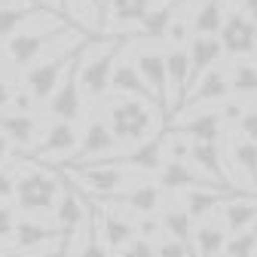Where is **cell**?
<instances>
[{
  "label": "cell",
  "instance_id": "836d02e7",
  "mask_svg": "<svg viewBox=\"0 0 257 257\" xmlns=\"http://www.w3.org/2000/svg\"><path fill=\"white\" fill-rule=\"evenodd\" d=\"M230 86L242 98L257 95V64H233L230 68Z\"/></svg>",
  "mask_w": 257,
  "mask_h": 257
},
{
  "label": "cell",
  "instance_id": "ab89813d",
  "mask_svg": "<svg viewBox=\"0 0 257 257\" xmlns=\"http://www.w3.org/2000/svg\"><path fill=\"white\" fill-rule=\"evenodd\" d=\"M16 211L10 205H0V239H10L16 233Z\"/></svg>",
  "mask_w": 257,
  "mask_h": 257
},
{
  "label": "cell",
  "instance_id": "2e32d148",
  "mask_svg": "<svg viewBox=\"0 0 257 257\" xmlns=\"http://www.w3.org/2000/svg\"><path fill=\"white\" fill-rule=\"evenodd\" d=\"M230 92H233V86H230V74H227V71H220V68H211V71H205V74L196 80V86L190 89L184 107L208 104V101H227V98H230ZM184 107H181V110H184Z\"/></svg>",
  "mask_w": 257,
  "mask_h": 257
},
{
  "label": "cell",
  "instance_id": "4dcf8cb0",
  "mask_svg": "<svg viewBox=\"0 0 257 257\" xmlns=\"http://www.w3.org/2000/svg\"><path fill=\"white\" fill-rule=\"evenodd\" d=\"M71 10H77V13H80L77 19H83V22H86V28L92 31V34H98V31L104 28V25H101V19H104V10H107V0H68L64 13H71Z\"/></svg>",
  "mask_w": 257,
  "mask_h": 257
},
{
  "label": "cell",
  "instance_id": "1f68e13d",
  "mask_svg": "<svg viewBox=\"0 0 257 257\" xmlns=\"http://www.w3.org/2000/svg\"><path fill=\"white\" fill-rule=\"evenodd\" d=\"M230 156H233L236 169H239V172H245L251 184H257V141H251V138L233 141Z\"/></svg>",
  "mask_w": 257,
  "mask_h": 257
},
{
  "label": "cell",
  "instance_id": "f546056e",
  "mask_svg": "<svg viewBox=\"0 0 257 257\" xmlns=\"http://www.w3.org/2000/svg\"><path fill=\"white\" fill-rule=\"evenodd\" d=\"M193 242H196L199 257H217L223 254V245H227V230L217 227V223H202Z\"/></svg>",
  "mask_w": 257,
  "mask_h": 257
},
{
  "label": "cell",
  "instance_id": "e575fe53",
  "mask_svg": "<svg viewBox=\"0 0 257 257\" xmlns=\"http://www.w3.org/2000/svg\"><path fill=\"white\" fill-rule=\"evenodd\" d=\"M156 254H159V257H193V251H190L184 242H178V239H172V236H166V233H163V239L156 242Z\"/></svg>",
  "mask_w": 257,
  "mask_h": 257
},
{
  "label": "cell",
  "instance_id": "ee69618b",
  "mask_svg": "<svg viewBox=\"0 0 257 257\" xmlns=\"http://www.w3.org/2000/svg\"><path fill=\"white\" fill-rule=\"evenodd\" d=\"M10 144H13V141H10L4 132H0V163H7V159L13 156V147H10Z\"/></svg>",
  "mask_w": 257,
  "mask_h": 257
},
{
  "label": "cell",
  "instance_id": "9c48e42d",
  "mask_svg": "<svg viewBox=\"0 0 257 257\" xmlns=\"http://www.w3.org/2000/svg\"><path fill=\"white\" fill-rule=\"evenodd\" d=\"M217 37L223 43V52L233 55V58L254 55L257 52V22H251L242 10L230 13L227 19H223V28H220Z\"/></svg>",
  "mask_w": 257,
  "mask_h": 257
},
{
  "label": "cell",
  "instance_id": "d4e9b609",
  "mask_svg": "<svg viewBox=\"0 0 257 257\" xmlns=\"http://www.w3.org/2000/svg\"><path fill=\"white\" fill-rule=\"evenodd\" d=\"M43 10V4H37V0H22V4H7V0H0V40H10L16 31L31 22L37 13Z\"/></svg>",
  "mask_w": 257,
  "mask_h": 257
},
{
  "label": "cell",
  "instance_id": "e0dca14e",
  "mask_svg": "<svg viewBox=\"0 0 257 257\" xmlns=\"http://www.w3.org/2000/svg\"><path fill=\"white\" fill-rule=\"evenodd\" d=\"M77 128H74V122H68V119H58L49 132H46V138L34 147V150H25L22 156L25 159H43V156H64V153H71L74 147H77Z\"/></svg>",
  "mask_w": 257,
  "mask_h": 257
},
{
  "label": "cell",
  "instance_id": "52a82bcc",
  "mask_svg": "<svg viewBox=\"0 0 257 257\" xmlns=\"http://www.w3.org/2000/svg\"><path fill=\"white\" fill-rule=\"evenodd\" d=\"M86 46H89V40H86V43L77 49V58H74V64L68 68L64 80L58 83V89L52 92V98H49V116H55V119H68V122H74V119H80V113H83L80 61H83V55H86Z\"/></svg>",
  "mask_w": 257,
  "mask_h": 257
},
{
  "label": "cell",
  "instance_id": "d6a6232c",
  "mask_svg": "<svg viewBox=\"0 0 257 257\" xmlns=\"http://www.w3.org/2000/svg\"><path fill=\"white\" fill-rule=\"evenodd\" d=\"M254 254H257V220L251 227L233 233L223 245V257H254Z\"/></svg>",
  "mask_w": 257,
  "mask_h": 257
},
{
  "label": "cell",
  "instance_id": "60d3db41",
  "mask_svg": "<svg viewBox=\"0 0 257 257\" xmlns=\"http://www.w3.org/2000/svg\"><path fill=\"white\" fill-rule=\"evenodd\" d=\"M34 104H37V98H34V95H31L28 89H25V92H19L16 98H13V107H16L19 113H31V110H34Z\"/></svg>",
  "mask_w": 257,
  "mask_h": 257
},
{
  "label": "cell",
  "instance_id": "277c9868",
  "mask_svg": "<svg viewBox=\"0 0 257 257\" xmlns=\"http://www.w3.org/2000/svg\"><path fill=\"white\" fill-rule=\"evenodd\" d=\"M153 101H144V98H119L107 107V122L113 128L116 141H144V135L150 132L153 125V110H150Z\"/></svg>",
  "mask_w": 257,
  "mask_h": 257
},
{
  "label": "cell",
  "instance_id": "681fc988",
  "mask_svg": "<svg viewBox=\"0 0 257 257\" xmlns=\"http://www.w3.org/2000/svg\"><path fill=\"white\" fill-rule=\"evenodd\" d=\"M37 4H40V0H37Z\"/></svg>",
  "mask_w": 257,
  "mask_h": 257
},
{
  "label": "cell",
  "instance_id": "4fadbf2b",
  "mask_svg": "<svg viewBox=\"0 0 257 257\" xmlns=\"http://www.w3.org/2000/svg\"><path fill=\"white\" fill-rule=\"evenodd\" d=\"M135 64H138L141 77L147 80V86H150L153 95H156L159 113L169 116V92H172V86H169V71H166V55H163V52H141Z\"/></svg>",
  "mask_w": 257,
  "mask_h": 257
},
{
  "label": "cell",
  "instance_id": "7dc6e473",
  "mask_svg": "<svg viewBox=\"0 0 257 257\" xmlns=\"http://www.w3.org/2000/svg\"><path fill=\"white\" fill-rule=\"evenodd\" d=\"M58 4H61V10H64V7H68V0H58Z\"/></svg>",
  "mask_w": 257,
  "mask_h": 257
},
{
  "label": "cell",
  "instance_id": "603a6c76",
  "mask_svg": "<svg viewBox=\"0 0 257 257\" xmlns=\"http://www.w3.org/2000/svg\"><path fill=\"white\" fill-rule=\"evenodd\" d=\"M58 239H61L58 227H46V223H34V220H19L16 233H13V242L22 251H37V248H46L49 242H58Z\"/></svg>",
  "mask_w": 257,
  "mask_h": 257
},
{
  "label": "cell",
  "instance_id": "b9f144b4",
  "mask_svg": "<svg viewBox=\"0 0 257 257\" xmlns=\"http://www.w3.org/2000/svg\"><path fill=\"white\" fill-rule=\"evenodd\" d=\"M16 196V181L0 169V202H7V199H13Z\"/></svg>",
  "mask_w": 257,
  "mask_h": 257
},
{
  "label": "cell",
  "instance_id": "5bb4252c",
  "mask_svg": "<svg viewBox=\"0 0 257 257\" xmlns=\"http://www.w3.org/2000/svg\"><path fill=\"white\" fill-rule=\"evenodd\" d=\"M227 55L223 52V43L217 34H193L190 37V89L196 86V80L211 71L214 64Z\"/></svg>",
  "mask_w": 257,
  "mask_h": 257
},
{
  "label": "cell",
  "instance_id": "9a60e30c",
  "mask_svg": "<svg viewBox=\"0 0 257 257\" xmlns=\"http://www.w3.org/2000/svg\"><path fill=\"white\" fill-rule=\"evenodd\" d=\"M104 163L125 166V169H135V172H159L163 163H166V135L141 141L135 150H128V153H122L116 159H104Z\"/></svg>",
  "mask_w": 257,
  "mask_h": 257
},
{
  "label": "cell",
  "instance_id": "bcb514c9",
  "mask_svg": "<svg viewBox=\"0 0 257 257\" xmlns=\"http://www.w3.org/2000/svg\"><path fill=\"white\" fill-rule=\"evenodd\" d=\"M0 257H55V254H31V251H22V248H16V251H7V254H0Z\"/></svg>",
  "mask_w": 257,
  "mask_h": 257
},
{
  "label": "cell",
  "instance_id": "ffe728a7",
  "mask_svg": "<svg viewBox=\"0 0 257 257\" xmlns=\"http://www.w3.org/2000/svg\"><path fill=\"white\" fill-rule=\"evenodd\" d=\"M156 184L163 190H181V187H208V178H202L196 172V166H190L187 159H178V156H169L163 169L156 172Z\"/></svg>",
  "mask_w": 257,
  "mask_h": 257
},
{
  "label": "cell",
  "instance_id": "7a4b0ae2",
  "mask_svg": "<svg viewBox=\"0 0 257 257\" xmlns=\"http://www.w3.org/2000/svg\"><path fill=\"white\" fill-rule=\"evenodd\" d=\"M68 34H74V28L61 16H55L49 25L31 28V31H16V34L7 40V55L19 71H28L34 61H40V55L52 46V40H64Z\"/></svg>",
  "mask_w": 257,
  "mask_h": 257
},
{
  "label": "cell",
  "instance_id": "c3c4849f",
  "mask_svg": "<svg viewBox=\"0 0 257 257\" xmlns=\"http://www.w3.org/2000/svg\"><path fill=\"white\" fill-rule=\"evenodd\" d=\"M156 4H166V0H156Z\"/></svg>",
  "mask_w": 257,
  "mask_h": 257
},
{
  "label": "cell",
  "instance_id": "ba28073f",
  "mask_svg": "<svg viewBox=\"0 0 257 257\" xmlns=\"http://www.w3.org/2000/svg\"><path fill=\"white\" fill-rule=\"evenodd\" d=\"M113 147H116V135H113L110 122L107 119H89L83 141H80V150L71 159H55L52 166L61 169V166H83L86 159H104L113 153Z\"/></svg>",
  "mask_w": 257,
  "mask_h": 257
},
{
  "label": "cell",
  "instance_id": "f35d334b",
  "mask_svg": "<svg viewBox=\"0 0 257 257\" xmlns=\"http://www.w3.org/2000/svg\"><path fill=\"white\" fill-rule=\"evenodd\" d=\"M239 132H242V138L257 141V107H251V110L242 113V119H239Z\"/></svg>",
  "mask_w": 257,
  "mask_h": 257
},
{
  "label": "cell",
  "instance_id": "83f0119b",
  "mask_svg": "<svg viewBox=\"0 0 257 257\" xmlns=\"http://www.w3.org/2000/svg\"><path fill=\"white\" fill-rule=\"evenodd\" d=\"M190 25H193V34H220V28H223L220 0H199Z\"/></svg>",
  "mask_w": 257,
  "mask_h": 257
},
{
  "label": "cell",
  "instance_id": "ac0fdd59",
  "mask_svg": "<svg viewBox=\"0 0 257 257\" xmlns=\"http://www.w3.org/2000/svg\"><path fill=\"white\" fill-rule=\"evenodd\" d=\"M166 71H169V86H172V107L181 110L187 95H190V49L175 46L166 52Z\"/></svg>",
  "mask_w": 257,
  "mask_h": 257
},
{
  "label": "cell",
  "instance_id": "d6986e66",
  "mask_svg": "<svg viewBox=\"0 0 257 257\" xmlns=\"http://www.w3.org/2000/svg\"><path fill=\"white\" fill-rule=\"evenodd\" d=\"M220 128H223L220 110H205V113H196L187 122L169 125V135H178V138H187V141H217Z\"/></svg>",
  "mask_w": 257,
  "mask_h": 257
},
{
  "label": "cell",
  "instance_id": "d590c367",
  "mask_svg": "<svg viewBox=\"0 0 257 257\" xmlns=\"http://www.w3.org/2000/svg\"><path fill=\"white\" fill-rule=\"evenodd\" d=\"M119 257H159V254H156V245H150V239L135 236L125 248H119Z\"/></svg>",
  "mask_w": 257,
  "mask_h": 257
},
{
  "label": "cell",
  "instance_id": "30bf717a",
  "mask_svg": "<svg viewBox=\"0 0 257 257\" xmlns=\"http://www.w3.org/2000/svg\"><path fill=\"white\" fill-rule=\"evenodd\" d=\"M98 202L119 205V208H128V211H135V214H156L159 205H163V187L141 181V184L128 187V190H116V193H110V196H98Z\"/></svg>",
  "mask_w": 257,
  "mask_h": 257
},
{
  "label": "cell",
  "instance_id": "74e56055",
  "mask_svg": "<svg viewBox=\"0 0 257 257\" xmlns=\"http://www.w3.org/2000/svg\"><path fill=\"white\" fill-rule=\"evenodd\" d=\"M138 236L144 239H153V236H163V217H156V214H141L138 220Z\"/></svg>",
  "mask_w": 257,
  "mask_h": 257
},
{
  "label": "cell",
  "instance_id": "7402d4cb",
  "mask_svg": "<svg viewBox=\"0 0 257 257\" xmlns=\"http://www.w3.org/2000/svg\"><path fill=\"white\" fill-rule=\"evenodd\" d=\"M190 163L196 166L205 178L211 181H220L223 187H230V178H227V169L220 163V150H217V141H190Z\"/></svg>",
  "mask_w": 257,
  "mask_h": 257
},
{
  "label": "cell",
  "instance_id": "6da1fadb",
  "mask_svg": "<svg viewBox=\"0 0 257 257\" xmlns=\"http://www.w3.org/2000/svg\"><path fill=\"white\" fill-rule=\"evenodd\" d=\"M122 40L128 37H104V40H89L86 55L80 61V89L86 98L98 101L113 83V68L119 61Z\"/></svg>",
  "mask_w": 257,
  "mask_h": 257
},
{
  "label": "cell",
  "instance_id": "8992f818",
  "mask_svg": "<svg viewBox=\"0 0 257 257\" xmlns=\"http://www.w3.org/2000/svg\"><path fill=\"white\" fill-rule=\"evenodd\" d=\"M61 175H49V172H25L16 181V202L25 211H43L52 208L61 196Z\"/></svg>",
  "mask_w": 257,
  "mask_h": 257
},
{
  "label": "cell",
  "instance_id": "f6af8a7d",
  "mask_svg": "<svg viewBox=\"0 0 257 257\" xmlns=\"http://www.w3.org/2000/svg\"><path fill=\"white\" fill-rule=\"evenodd\" d=\"M242 13H245L251 22H257V0H242Z\"/></svg>",
  "mask_w": 257,
  "mask_h": 257
},
{
  "label": "cell",
  "instance_id": "44dd1931",
  "mask_svg": "<svg viewBox=\"0 0 257 257\" xmlns=\"http://www.w3.org/2000/svg\"><path fill=\"white\" fill-rule=\"evenodd\" d=\"M110 89H116L119 95H132V98H144V101H153V104H156L153 89L147 86V80H144L141 71H138V64H132V61H116ZM156 110H159V107H156Z\"/></svg>",
  "mask_w": 257,
  "mask_h": 257
},
{
  "label": "cell",
  "instance_id": "5b68a950",
  "mask_svg": "<svg viewBox=\"0 0 257 257\" xmlns=\"http://www.w3.org/2000/svg\"><path fill=\"white\" fill-rule=\"evenodd\" d=\"M71 178L77 184V190H83L86 196H110V193L122 190L128 181H135L138 172L125 169V166H113V163H98V166H71Z\"/></svg>",
  "mask_w": 257,
  "mask_h": 257
},
{
  "label": "cell",
  "instance_id": "3957f363",
  "mask_svg": "<svg viewBox=\"0 0 257 257\" xmlns=\"http://www.w3.org/2000/svg\"><path fill=\"white\" fill-rule=\"evenodd\" d=\"M89 40V37H86ZM86 40H80V43H68L58 55H46V58H40V61H34L31 68L25 71V89L34 95L37 101H46V98H52V92L58 89V83L64 80V74H68V68L74 64V58H77V49L86 43Z\"/></svg>",
  "mask_w": 257,
  "mask_h": 257
},
{
  "label": "cell",
  "instance_id": "7c38bea8",
  "mask_svg": "<svg viewBox=\"0 0 257 257\" xmlns=\"http://www.w3.org/2000/svg\"><path fill=\"white\" fill-rule=\"evenodd\" d=\"M236 196H245V190H233V187H223V184L220 187H214V184H208V187H190L184 193V208L190 211L193 220H202L214 208H220L223 202H230Z\"/></svg>",
  "mask_w": 257,
  "mask_h": 257
},
{
  "label": "cell",
  "instance_id": "484cf974",
  "mask_svg": "<svg viewBox=\"0 0 257 257\" xmlns=\"http://www.w3.org/2000/svg\"><path fill=\"white\" fill-rule=\"evenodd\" d=\"M0 132H4L13 144L25 147L37 135V116L34 113H19V110H13V113L0 110Z\"/></svg>",
  "mask_w": 257,
  "mask_h": 257
},
{
  "label": "cell",
  "instance_id": "7bdbcfd3",
  "mask_svg": "<svg viewBox=\"0 0 257 257\" xmlns=\"http://www.w3.org/2000/svg\"><path fill=\"white\" fill-rule=\"evenodd\" d=\"M13 98H16V95H13V86L0 80V110H7V107L13 104Z\"/></svg>",
  "mask_w": 257,
  "mask_h": 257
},
{
  "label": "cell",
  "instance_id": "f1b7e54d",
  "mask_svg": "<svg viewBox=\"0 0 257 257\" xmlns=\"http://www.w3.org/2000/svg\"><path fill=\"white\" fill-rule=\"evenodd\" d=\"M150 13V0H107V16L116 25H141V19Z\"/></svg>",
  "mask_w": 257,
  "mask_h": 257
},
{
  "label": "cell",
  "instance_id": "8d00e7d4",
  "mask_svg": "<svg viewBox=\"0 0 257 257\" xmlns=\"http://www.w3.org/2000/svg\"><path fill=\"white\" fill-rule=\"evenodd\" d=\"M217 110H220L223 122H236V125H239V119H242V113H245L248 107H245V98H233V101L227 98V101H220Z\"/></svg>",
  "mask_w": 257,
  "mask_h": 257
},
{
  "label": "cell",
  "instance_id": "cb8c5ba5",
  "mask_svg": "<svg viewBox=\"0 0 257 257\" xmlns=\"http://www.w3.org/2000/svg\"><path fill=\"white\" fill-rule=\"evenodd\" d=\"M89 199H92V196H89ZM95 202H98V199H95ZM98 220H101V236H104L107 248H113V251L125 248L128 242L138 236L135 223H128L125 217H119V214H113V211H104L101 202H98Z\"/></svg>",
  "mask_w": 257,
  "mask_h": 257
},
{
  "label": "cell",
  "instance_id": "8fae6325",
  "mask_svg": "<svg viewBox=\"0 0 257 257\" xmlns=\"http://www.w3.org/2000/svg\"><path fill=\"white\" fill-rule=\"evenodd\" d=\"M61 196H58V208H55V220H58V230H61V239L64 242H71L74 233L83 227V220L89 217V202H83V196L74 190L71 178L68 175H61Z\"/></svg>",
  "mask_w": 257,
  "mask_h": 257
},
{
  "label": "cell",
  "instance_id": "4316f807",
  "mask_svg": "<svg viewBox=\"0 0 257 257\" xmlns=\"http://www.w3.org/2000/svg\"><path fill=\"white\" fill-rule=\"evenodd\" d=\"M159 217H163V233L172 236V239H178V242H184L193 251V239H196V233H193V217H190V211L187 208H166Z\"/></svg>",
  "mask_w": 257,
  "mask_h": 257
}]
</instances>
